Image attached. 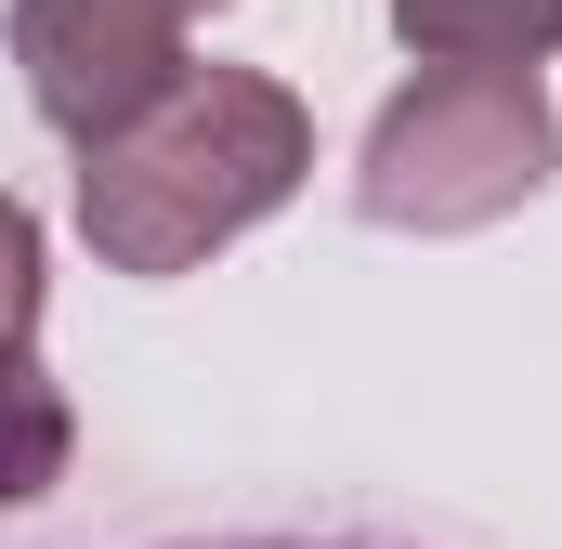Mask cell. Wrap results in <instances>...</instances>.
<instances>
[{"instance_id":"6","label":"cell","mask_w":562,"mask_h":549,"mask_svg":"<svg viewBox=\"0 0 562 549\" xmlns=\"http://www.w3.org/2000/svg\"><path fill=\"white\" fill-rule=\"evenodd\" d=\"M40 327V223L0 197V340H26Z\"/></svg>"},{"instance_id":"5","label":"cell","mask_w":562,"mask_h":549,"mask_svg":"<svg viewBox=\"0 0 562 549\" xmlns=\"http://www.w3.org/2000/svg\"><path fill=\"white\" fill-rule=\"evenodd\" d=\"M66 458H79L66 393L40 380V354H26V340H0V511L53 497V484H66Z\"/></svg>"},{"instance_id":"4","label":"cell","mask_w":562,"mask_h":549,"mask_svg":"<svg viewBox=\"0 0 562 549\" xmlns=\"http://www.w3.org/2000/svg\"><path fill=\"white\" fill-rule=\"evenodd\" d=\"M419 66H550L562 53V0H393Z\"/></svg>"},{"instance_id":"1","label":"cell","mask_w":562,"mask_h":549,"mask_svg":"<svg viewBox=\"0 0 562 549\" xmlns=\"http://www.w3.org/2000/svg\"><path fill=\"white\" fill-rule=\"evenodd\" d=\"M314 183V119L262 66H183L144 119L79 144V236L119 274H196Z\"/></svg>"},{"instance_id":"3","label":"cell","mask_w":562,"mask_h":549,"mask_svg":"<svg viewBox=\"0 0 562 549\" xmlns=\"http://www.w3.org/2000/svg\"><path fill=\"white\" fill-rule=\"evenodd\" d=\"M13 66L53 132L92 144L183 79V13L170 0H13Z\"/></svg>"},{"instance_id":"7","label":"cell","mask_w":562,"mask_h":549,"mask_svg":"<svg viewBox=\"0 0 562 549\" xmlns=\"http://www.w3.org/2000/svg\"><path fill=\"white\" fill-rule=\"evenodd\" d=\"M170 13H223V0H170Z\"/></svg>"},{"instance_id":"2","label":"cell","mask_w":562,"mask_h":549,"mask_svg":"<svg viewBox=\"0 0 562 549\" xmlns=\"http://www.w3.org/2000/svg\"><path fill=\"white\" fill-rule=\"evenodd\" d=\"M550 170H562V119L537 66H419L353 157V197L380 236H471V223L524 210Z\"/></svg>"}]
</instances>
